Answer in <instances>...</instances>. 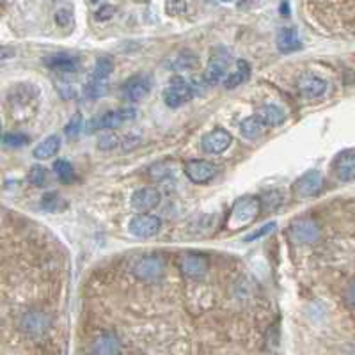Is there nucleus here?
Listing matches in <instances>:
<instances>
[{
	"instance_id": "obj_11",
	"label": "nucleus",
	"mask_w": 355,
	"mask_h": 355,
	"mask_svg": "<svg viewBox=\"0 0 355 355\" xmlns=\"http://www.w3.org/2000/svg\"><path fill=\"white\" fill-rule=\"evenodd\" d=\"M233 142L231 133L224 128H215L205 133L201 139V148L208 155H222Z\"/></svg>"
},
{
	"instance_id": "obj_15",
	"label": "nucleus",
	"mask_w": 355,
	"mask_h": 355,
	"mask_svg": "<svg viewBox=\"0 0 355 355\" xmlns=\"http://www.w3.org/2000/svg\"><path fill=\"white\" fill-rule=\"evenodd\" d=\"M44 64L49 66L52 71L55 73H64V75H71V73H77L80 68V62H78L77 57L69 55V53H52V55L44 57Z\"/></svg>"
},
{
	"instance_id": "obj_25",
	"label": "nucleus",
	"mask_w": 355,
	"mask_h": 355,
	"mask_svg": "<svg viewBox=\"0 0 355 355\" xmlns=\"http://www.w3.org/2000/svg\"><path fill=\"white\" fill-rule=\"evenodd\" d=\"M53 171L62 183H71L75 180V167L66 158H57L53 162Z\"/></svg>"
},
{
	"instance_id": "obj_35",
	"label": "nucleus",
	"mask_w": 355,
	"mask_h": 355,
	"mask_svg": "<svg viewBox=\"0 0 355 355\" xmlns=\"http://www.w3.org/2000/svg\"><path fill=\"white\" fill-rule=\"evenodd\" d=\"M69 20H71V15H69L68 9H59V11L55 12V21L61 25V27L68 25Z\"/></svg>"
},
{
	"instance_id": "obj_14",
	"label": "nucleus",
	"mask_w": 355,
	"mask_h": 355,
	"mask_svg": "<svg viewBox=\"0 0 355 355\" xmlns=\"http://www.w3.org/2000/svg\"><path fill=\"white\" fill-rule=\"evenodd\" d=\"M323 176L320 171H309L295 182L293 190L299 198H313L322 190Z\"/></svg>"
},
{
	"instance_id": "obj_18",
	"label": "nucleus",
	"mask_w": 355,
	"mask_h": 355,
	"mask_svg": "<svg viewBox=\"0 0 355 355\" xmlns=\"http://www.w3.org/2000/svg\"><path fill=\"white\" fill-rule=\"evenodd\" d=\"M275 44H277V50L281 53H293L302 49V37L299 36L295 28L284 27L279 31Z\"/></svg>"
},
{
	"instance_id": "obj_33",
	"label": "nucleus",
	"mask_w": 355,
	"mask_h": 355,
	"mask_svg": "<svg viewBox=\"0 0 355 355\" xmlns=\"http://www.w3.org/2000/svg\"><path fill=\"white\" fill-rule=\"evenodd\" d=\"M80 130H82V114L77 112L75 116L71 117V121L66 125L64 132H66V135H69V137H77Z\"/></svg>"
},
{
	"instance_id": "obj_21",
	"label": "nucleus",
	"mask_w": 355,
	"mask_h": 355,
	"mask_svg": "<svg viewBox=\"0 0 355 355\" xmlns=\"http://www.w3.org/2000/svg\"><path fill=\"white\" fill-rule=\"evenodd\" d=\"M266 130H268V126H266L256 114L254 116L247 117V119H243L242 125H240V132H242L243 137L249 139V141H258V139H261L266 133Z\"/></svg>"
},
{
	"instance_id": "obj_29",
	"label": "nucleus",
	"mask_w": 355,
	"mask_h": 355,
	"mask_svg": "<svg viewBox=\"0 0 355 355\" xmlns=\"http://www.w3.org/2000/svg\"><path fill=\"white\" fill-rule=\"evenodd\" d=\"M174 166H171V162H162V164H157V166H153L150 169V174L151 178H155V180H164V178H171L174 173L173 169Z\"/></svg>"
},
{
	"instance_id": "obj_10",
	"label": "nucleus",
	"mask_w": 355,
	"mask_h": 355,
	"mask_svg": "<svg viewBox=\"0 0 355 355\" xmlns=\"http://www.w3.org/2000/svg\"><path fill=\"white\" fill-rule=\"evenodd\" d=\"M166 272V265L158 256H144L133 265V274L139 279L151 283V281H158Z\"/></svg>"
},
{
	"instance_id": "obj_26",
	"label": "nucleus",
	"mask_w": 355,
	"mask_h": 355,
	"mask_svg": "<svg viewBox=\"0 0 355 355\" xmlns=\"http://www.w3.org/2000/svg\"><path fill=\"white\" fill-rule=\"evenodd\" d=\"M41 206H43V210L46 211H62L66 210V201L55 192H49V194H44L43 199H41Z\"/></svg>"
},
{
	"instance_id": "obj_17",
	"label": "nucleus",
	"mask_w": 355,
	"mask_h": 355,
	"mask_svg": "<svg viewBox=\"0 0 355 355\" xmlns=\"http://www.w3.org/2000/svg\"><path fill=\"white\" fill-rule=\"evenodd\" d=\"M20 327H21V331L27 332V334H31V336L43 334V332L50 327V318L44 315V313L33 311V313H27V315L21 318Z\"/></svg>"
},
{
	"instance_id": "obj_32",
	"label": "nucleus",
	"mask_w": 355,
	"mask_h": 355,
	"mask_svg": "<svg viewBox=\"0 0 355 355\" xmlns=\"http://www.w3.org/2000/svg\"><path fill=\"white\" fill-rule=\"evenodd\" d=\"M275 227H277V224L275 222H268V224H265V226H261L259 230H256L254 233H250L245 236V242H256V240L263 239V236H266V234L274 233Z\"/></svg>"
},
{
	"instance_id": "obj_9",
	"label": "nucleus",
	"mask_w": 355,
	"mask_h": 355,
	"mask_svg": "<svg viewBox=\"0 0 355 355\" xmlns=\"http://www.w3.org/2000/svg\"><path fill=\"white\" fill-rule=\"evenodd\" d=\"M183 171H185V176L189 178L190 182L196 183V185L208 183L210 180H214L218 173L217 166H215V164H211V162H206V160L185 162Z\"/></svg>"
},
{
	"instance_id": "obj_37",
	"label": "nucleus",
	"mask_w": 355,
	"mask_h": 355,
	"mask_svg": "<svg viewBox=\"0 0 355 355\" xmlns=\"http://www.w3.org/2000/svg\"><path fill=\"white\" fill-rule=\"evenodd\" d=\"M279 12H281V15H283V17H290V2H288V0H283V2H281V6H279Z\"/></svg>"
},
{
	"instance_id": "obj_3",
	"label": "nucleus",
	"mask_w": 355,
	"mask_h": 355,
	"mask_svg": "<svg viewBox=\"0 0 355 355\" xmlns=\"http://www.w3.org/2000/svg\"><path fill=\"white\" fill-rule=\"evenodd\" d=\"M114 71V62L109 57H101L94 64L87 85H85V96L87 98H101L107 93L109 87V78Z\"/></svg>"
},
{
	"instance_id": "obj_8",
	"label": "nucleus",
	"mask_w": 355,
	"mask_h": 355,
	"mask_svg": "<svg viewBox=\"0 0 355 355\" xmlns=\"http://www.w3.org/2000/svg\"><path fill=\"white\" fill-rule=\"evenodd\" d=\"M160 230L162 218L150 214H139L128 224V231L133 236H137V239H151V236L160 233Z\"/></svg>"
},
{
	"instance_id": "obj_6",
	"label": "nucleus",
	"mask_w": 355,
	"mask_h": 355,
	"mask_svg": "<svg viewBox=\"0 0 355 355\" xmlns=\"http://www.w3.org/2000/svg\"><path fill=\"white\" fill-rule=\"evenodd\" d=\"M320 230L318 222L313 220V218H297L290 224L288 227V236L293 243L297 245H307V243H315L320 239Z\"/></svg>"
},
{
	"instance_id": "obj_36",
	"label": "nucleus",
	"mask_w": 355,
	"mask_h": 355,
	"mask_svg": "<svg viewBox=\"0 0 355 355\" xmlns=\"http://www.w3.org/2000/svg\"><path fill=\"white\" fill-rule=\"evenodd\" d=\"M347 302H348V306L355 307V281L350 284V286H348V290H347Z\"/></svg>"
},
{
	"instance_id": "obj_34",
	"label": "nucleus",
	"mask_w": 355,
	"mask_h": 355,
	"mask_svg": "<svg viewBox=\"0 0 355 355\" xmlns=\"http://www.w3.org/2000/svg\"><path fill=\"white\" fill-rule=\"evenodd\" d=\"M114 12H116V9L112 6H101L96 11V20H109V18H112Z\"/></svg>"
},
{
	"instance_id": "obj_31",
	"label": "nucleus",
	"mask_w": 355,
	"mask_h": 355,
	"mask_svg": "<svg viewBox=\"0 0 355 355\" xmlns=\"http://www.w3.org/2000/svg\"><path fill=\"white\" fill-rule=\"evenodd\" d=\"M173 66L174 69H178V71H189V69H192L196 66V57L190 52H185L178 57L176 62H174Z\"/></svg>"
},
{
	"instance_id": "obj_1",
	"label": "nucleus",
	"mask_w": 355,
	"mask_h": 355,
	"mask_svg": "<svg viewBox=\"0 0 355 355\" xmlns=\"http://www.w3.org/2000/svg\"><path fill=\"white\" fill-rule=\"evenodd\" d=\"M259 211H261V201L256 196H243V198L236 199L231 208L230 217H227L226 230H230L231 233L245 230L258 218Z\"/></svg>"
},
{
	"instance_id": "obj_20",
	"label": "nucleus",
	"mask_w": 355,
	"mask_h": 355,
	"mask_svg": "<svg viewBox=\"0 0 355 355\" xmlns=\"http://www.w3.org/2000/svg\"><path fill=\"white\" fill-rule=\"evenodd\" d=\"M334 173L341 182L355 180V151H343L334 160Z\"/></svg>"
},
{
	"instance_id": "obj_2",
	"label": "nucleus",
	"mask_w": 355,
	"mask_h": 355,
	"mask_svg": "<svg viewBox=\"0 0 355 355\" xmlns=\"http://www.w3.org/2000/svg\"><path fill=\"white\" fill-rule=\"evenodd\" d=\"M135 116H137V110L133 109V107H121V109L109 110V112L101 114V116L93 117V119L85 125V130H87V133H94L105 132V130L121 128L125 123L132 121Z\"/></svg>"
},
{
	"instance_id": "obj_13",
	"label": "nucleus",
	"mask_w": 355,
	"mask_h": 355,
	"mask_svg": "<svg viewBox=\"0 0 355 355\" xmlns=\"http://www.w3.org/2000/svg\"><path fill=\"white\" fill-rule=\"evenodd\" d=\"M160 192L157 189L144 187V189H139L133 192L130 202H132L133 210H137L139 214H148V211H151L160 205Z\"/></svg>"
},
{
	"instance_id": "obj_19",
	"label": "nucleus",
	"mask_w": 355,
	"mask_h": 355,
	"mask_svg": "<svg viewBox=\"0 0 355 355\" xmlns=\"http://www.w3.org/2000/svg\"><path fill=\"white\" fill-rule=\"evenodd\" d=\"M94 355H119L121 354V341L112 332H103L93 343Z\"/></svg>"
},
{
	"instance_id": "obj_12",
	"label": "nucleus",
	"mask_w": 355,
	"mask_h": 355,
	"mask_svg": "<svg viewBox=\"0 0 355 355\" xmlns=\"http://www.w3.org/2000/svg\"><path fill=\"white\" fill-rule=\"evenodd\" d=\"M180 268L183 274L190 279H202L208 270H210V263L202 254L198 252H187L180 259Z\"/></svg>"
},
{
	"instance_id": "obj_38",
	"label": "nucleus",
	"mask_w": 355,
	"mask_h": 355,
	"mask_svg": "<svg viewBox=\"0 0 355 355\" xmlns=\"http://www.w3.org/2000/svg\"><path fill=\"white\" fill-rule=\"evenodd\" d=\"M222 2H231V0H222Z\"/></svg>"
},
{
	"instance_id": "obj_16",
	"label": "nucleus",
	"mask_w": 355,
	"mask_h": 355,
	"mask_svg": "<svg viewBox=\"0 0 355 355\" xmlns=\"http://www.w3.org/2000/svg\"><path fill=\"white\" fill-rule=\"evenodd\" d=\"M299 91L304 94V96L307 98H313V100H316V98H322L323 94L327 93L329 89V84L323 78L316 77V75H302V77L299 78Z\"/></svg>"
},
{
	"instance_id": "obj_39",
	"label": "nucleus",
	"mask_w": 355,
	"mask_h": 355,
	"mask_svg": "<svg viewBox=\"0 0 355 355\" xmlns=\"http://www.w3.org/2000/svg\"><path fill=\"white\" fill-rule=\"evenodd\" d=\"M91 2H100V0H91Z\"/></svg>"
},
{
	"instance_id": "obj_24",
	"label": "nucleus",
	"mask_w": 355,
	"mask_h": 355,
	"mask_svg": "<svg viewBox=\"0 0 355 355\" xmlns=\"http://www.w3.org/2000/svg\"><path fill=\"white\" fill-rule=\"evenodd\" d=\"M256 116H258L259 119H261V121L268 126V128H274V126L283 125L284 119H286V114L279 109L277 105H270V103H268V105L259 107L258 112H256Z\"/></svg>"
},
{
	"instance_id": "obj_22",
	"label": "nucleus",
	"mask_w": 355,
	"mask_h": 355,
	"mask_svg": "<svg viewBox=\"0 0 355 355\" xmlns=\"http://www.w3.org/2000/svg\"><path fill=\"white\" fill-rule=\"evenodd\" d=\"M59 150H61V137L50 135V137L41 141L40 144L34 148L33 155L34 158H37V160H49V158L55 157V155L59 153Z\"/></svg>"
},
{
	"instance_id": "obj_27",
	"label": "nucleus",
	"mask_w": 355,
	"mask_h": 355,
	"mask_svg": "<svg viewBox=\"0 0 355 355\" xmlns=\"http://www.w3.org/2000/svg\"><path fill=\"white\" fill-rule=\"evenodd\" d=\"M31 142V137L21 132H6L2 137V144L6 148H24Z\"/></svg>"
},
{
	"instance_id": "obj_7",
	"label": "nucleus",
	"mask_w": 355,
	"mask_h": 355,
	"mask_svg": "<svg viewBox=\"0 0 355 355\" xmlns=\"http://www.w3.org/2000/svg\"><path fill=\"white\" fill-rule=\"evenodd\" d=\"M151 87H153V82H151L150 75H135L123 84L121 93L126 101L137 103L151 93Z\"/></svg>"
},
{
	"instance_id": "obj_28",
	"label": "nucleus",
	"mask_w": 355,
	"mask_h": 355,
	"mask_svg": "<svg viewBox=\"0 0 355 355\" xmlns=\"http://www.w3.org/2000/svg\"><path fill=\"white\" fill-rule=\"evenodd\" d=\"M27 180L33 187H43L46 180H49V171L44 169L43 166H33L31 171H28Z\"/></svg>"
},
{
	"instance_id": "obj_30",
	"label": "nucleus",
	"mask_w": 355,
	"mask_h": 355,
	"mask_svg": "<svg viewBox=\"0 0 355 355\" xmlns=\"http://www.w3.org/2000/svg\"><path fill=\"white\" fill-rule=\"evenodd\" d=\"M116 146H119V139H117V135L114 132H105L101 133L100 139H98V148L100 150H114Z\"/></svg>"
},
{
	"instance_id": "obj_5",
	"label": "nucleus",
	"mask_w": 355,
	"mask_h": 355,
	"mask_svg": "<svg viewBox=\"0 0 355 355\" xmlns=\"http://www.w3.org/2000/svg\"><path fill=\"white\" fill-rule=\"evenodd\" d=\"M194 85L190 84L189 80H185L183 77H174L167 84V87L164 89V101L171 109H178V107H183L185 103H189L194 98Z\"/></svg>"
},
{
	"instance_id": "obj_4",
	"label": "nucleus",
	"mask_w": 355,
	"mask_h": 355,
	"mask_svg": "<svg viewBox=\"0 0 355 355\" xmlns=\"http://www.w3.org/2000/svg\"><path fill=\"white\" fill-rule=\"evenodd\" d=\"M231 62H233V59H231V53L226 49L214 50L210 57V62H208V66L205 69V75H202L206 84L217 85L226 80V77L230 75L227 69H230Z\"/></svg>"
},
{
	"instance_id": "obj_23",
	"label": "nucleus",
	"mask_w": 355,
	"mask_h": 355,
	"mask_svg": "<svg viewBox=\"0 0 355 355\" xmlns=\"http://www.w3.org/2000/svg\"><path fill=\"white\" fill-rule=\"evenodd\" d=\"M250 77V66L247 61H236V68L233 71H230V75L226 77V80L222 82L226 89H234L239 85L245 84Z\"/></svg>"
}]
</instances>
